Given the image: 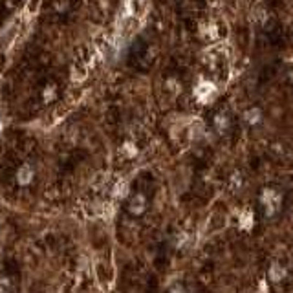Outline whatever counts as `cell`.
Returning <instances> with one entry per match:
<instances>
[{"label": "cell", "instance_id": "obj_2", "mask_svg": "<svg viewBox=\"0 0 293 293\" xmlns=\"http://www.w3.org/2000/svg\"><path fill=\"white\" fill-rule=\"evenodd\" d=\"M145 206H147V200L143 194H136L132 196V200L128 202V209H130V213L132 214H141L145 211Z\"/></svg>", "mask_w": 293, "mask_h": 293}, {"label": "cell", "instance_id": "obj_1", "mask_svg": "<svg viewBox=\"0 0 293 293\" xmlns=\"http://www.w3.org/2000/svg\"><path fill=\"white\" fill-rule=\"evenodd\" d=\"M278 204H280V196H278L275 190H268L264 192L262 196V207H264V213L266 216H273L278 211Z\"/></svg>", "mask_w": 293, "mask_h": 293}]
</instances>
